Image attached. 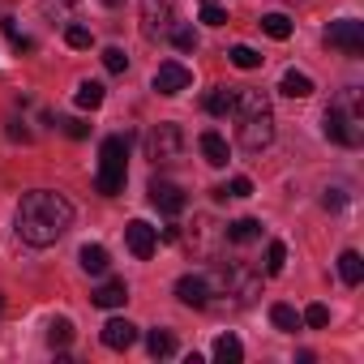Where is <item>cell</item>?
Instances as JSON below:
<instances>
[{
    "instance_id": "25",
    "label": "cell",
    "mask_w": 364,
    "mask_h": 364,
    "mask_svg": "<svg viewBox=\"0 0 364 364\" xmlns=\"http://www.w3.org/2000/svg\"><path fill=\"white\" fill-rule=\"evenodd\" d=\"M283 270H287V245L270 240L266 245V274H283Z\"/></svg>"
},
{
    "instance_id": "9",
    "label": "cell",
    "mask_w": 364,
    "mask_h": 364,
    "mask_svg": "<svg viewBox=\"0 0 364 364\" xmlns=\"http://www.w3.org/2000/svg\"><path fill=\"white\" fill-rule=\"evenodd\" d=\"M150 206H159L163 215H180L189 206V198L180 185H171V180H150Z\"/></svg>"
},
{
    "instance_id": "10",
    "label": "cell",
    "mask_w": 364,
    "mask_h": 364,
    "mask_svg": "<svg viewBox=\"0 0 364 364\" xmlns=\"http://www.w3.org/2000/svg\"><path fill=\"white\" fill-rule=\"evenodd\" d=\"M176 296H180V304H189V309H206L210 296H215V287H210L206 274H185V279L176 283Z\"/></svg>"
},
{
    "instance_id": "29",
    "label": "cell",
    "mask_w": 364,
    "mask_h": 364,
    "mask_svg": "<svg viewBox=\"0 0 364 364\" xmlns=\"http://www.w3.org/2000/svg\"><path fill=\"white\" fill-rule=\"evenodd\" d=\"M228 56H232L236 69H257V65H262V52H253V48H245V43H236Z\"/></svg>"
},
{
    "instance_id": "35",
    "label": "cell",
    "mask_w": 364,
    "mask_h": 364,
    "mask_svg": "<svg viewBox=\"0 0 364 364\" xmlns=\"http://www.w3.org/2000/svg\"><path fill=\"white\" fill-rule=\"evenodd\" d=\"M5 35H9V43H14L18 52H31V48H35V43H31V39H26V35H22V31L9 22V18H5Z\"/></svg>"
},
{
    "instance_id": "8",
    "label": "cell",
    "mask_w": 364,
    "mask_h": 364,
    "mask_svg": "<svg viewBox=\"0 0 364 364\" xmlns=\"http://www.w3.org/2000/svg\"><path fill=\"white\" fill-rule=\"evenodd\" d=\"M326 137L338 141V146H360V124H355V116L343 112V107H330V112H326Z\"/></svg>"
},
{
    "instance_id": "4",
    "label": "cell",
    "mask_w": 364,
    "mask_h": 364,
    "mask_svg": "<svg viewBox=\"0 0 364 364\" xmlns=\"http://www.w3.org/2000/svg\"><path fill=\"white\" fill-rule=\"evenodd\" d=\"M146 154H150L159 167L180 163V154H185V133H180V124H159V129H150V137H146Z\"/></svg>"
},
{
    "instance_id": "39",
    "label": "cell",
    "mask_w": 364,
    "mask_h": 364,
    "mask_svg": "<svg viewBox=\"0 0 364 364\" xmlns=\"http://www.w3.org/2000/svg\"><path fill=\"white\" fill-rule=\"evenodd\" d=\"M0 309H5V296H0Z\"/></svg>"
},
{
    "instance_id": "17",
    "label": "cell",
    "mask_w": 364,
    "mask_h": 364,
    "mask_svg": "<svg viewBox=\"0 0 364 364\" xmlns=\"http://www.w3.org/2000/svg\"><path fill=\"white\" fill-rule=\"evenodd\" d=\"M77 262H82V270H86V274H107V266H112V257H107V249H103V245H86Z\"/></svg>"
},
{
    "instance_id": "2",
    "label": "cell",
    "mask_w": 364,
    "mask_h": 364,
    "mask_svg": "<svg viewBox=\"0 0 364 364\" xmlns=\"http://www.w3.org/2000/svg\"><path fill=\"white\" fill-rule=\"evenodd\" d=\"M232 116L240 120V146H245L249 154H257V150H266V146L274 141V112H270L266 90H253V86L236 90Z\"/></svg>"
},
{
    "instance_id": "38",
    "label": "cell",
    "mask_w": 364,
    "mask_h": 364,
    "mask_svg": "<svg viewBox=\"0 0 364 364\" xmlns=\"http://www.w3.org/2000/svg\"><path fill=\"white\" fill-rule=\"evenodd\" d=\"M103 5H107V9H120V5H124V0H103Z\"/></svg>"
},
{
    "instance_id": "21",
    "label": "cell",
    "mask_w": 364,
    "mask_h": 364,
    "mask_svg": "<svg viewBox=\"0 0 364 364\" xmlns=\"http://www.w3.org/2000/svg\"><path fill=\"white\" fill-rule=\"evenodd\" d=\"M338 274H343V283H347V287H355V283L364 279V257H360L355 249H347V253L338 257Z\"/></svg>"
},
{
    "instance_id": "37",
    "label": "cell",
    "mask_w": 364,
    "mask_h": 364,
    "mask_svg": "<svg viewBox=\"0 0 364 364\" xmlns=\"http://www.w3.org/2000/svg\"><path fill=\"white\" fill-rule=\"evenodd\" d=\"M65 133H69L73 141H82V137L90 133V124H86V120H65Z\"/></svg>"
},
{
    "instance_id": "23",
    "label": "cell",
    "mask_w": 364,
    "mask_h": 364,
    "mask_svg": "<svg viewBox=\"0 0 364 364\" xmlns=\"http://www.w3.org/2000/svg\"><path fill=\"white\" fill-rule=\"evenodd\" d=\"M146 347H150V355H154V360L176 355V338H171V330H150V334H146Z\"/></svg>"
},
{
    "instance_id": "20",
    "label": "cell",
    "mask_w": 364,
    "mask_h": 364,
    "mask_svg": "<svg viewBox=\"0 0 364 364\" xmlns=\"http://www.w3.org/2000/svg\"><path fill=\"white\" fill-rule=\"evenodd\" d=\"M262 236V223L257 219H236V223H228V240L232 245H253Z\"/></svg>"
},
{
    "instance_id": "24",
    "label": "cell",
    "mask_w": 364,
    "mask_h": 364,
    "mask_svg": "<svg viewBox=\"0 0 364 364\" xmlns=\"http://www.w3.org/2000/svg\"><path fill=\"white\" fill-rule=\"evenodd\" d=\"M262 31L283 43V39H291V18H287V14H266V18H262Z\"/></svg>"
},
{
    "instance_id": "15",
    "label": "cell",
    "mask_w": 364,
    "mask_h": 364,
    "mask_svg": "<svg viewBox=\"0 0 364 364\" xmlns=\"http://www.w3.org/2000/svg\"><path fill=\"white\" fill-rule=\"evenodd\" d=\"M279 90H283L287 99H309V95H313V77L300 73V69H287L283 82H279Z\"/></svg>"
},
{
    "instance_id": "16",
    "label": "cell",
    "mask_w": 364,
    "mask_h": 364,
    "mask_svg": "<svg viewBox=\"0 0 364 364\" xmlns=\"http://www.w3.org/2000/svg\"><path fill=\"white\" fill-rule=\"evenodd\" d=\"M90 300H95L99 309H120V304L129 300V287H124V283H103V287L90 291Z\"/></svg>"
},
{
    "instance_id": "27",
    "label": "cell",
    "mask_w": 364,
    "mask_h": 364,
    "mask_svg": "<svg viewBox=\"0 0 364 364\" xmlns=\"http://www.w3.org/2000/svg\"><path fill=\"white\" fill-rule=\"evenodd\" d=\"M198 22H206V26H223V22H228V9L219 5V0H202V5H198Z\"/></svg>"
},
{
    "instance_id": "26",
    "label": "cell",
    "mask_w": 364,
    "mask_h": 364,
    "mask_svg": "<svg viewBox=\"0 0 364 364\" xmlns=\"http://www.w3.org/2000/svg\"><path fill=\"white\" fill-rule=\"evenodd\" d=\"M48 343H52L56 351H65V347L73 343V321H65V317L52 321V326H48Z\"/></svg>"
},
{
    "instance_id": "1",
    "label": "cell",
    "mask_w": 364,
    "mask_h": 364,
    "mask_svg": "<svg viewBox=\"0 0 364 364\" xmlns=\"http://www.w3.org/2000/svg\"><path fill=\"white\" fill-rule=\"evenodd\" d=\"M73 228V206L69 198L52 193V189H35L18 202V236L35 249H48L56 245L65 232Z\"/></svg>"
},
{
    "instance_id": "14",
    "label": "cell",
    "mask_w": 364,
    "mask_h": 364,
    "mask_svg": "<svg viewBox=\"0 0 364 364\" xmlns=\"http://www.w3.org/2000/svg\"><path fill=\"white\" fill-rule=\"evenodd\" d=\"M198 146H202V154H206V163H210V167H228V159H232V154H228V141H223L215 129H206V133L198 137Z\"/></svg>"
},
{
    "instance_id": "5",
    "label": "cell",
    "mask_w": 364,
    "mask_h": 364,
    "mask_svg": "<svg viewBox=\"0 0 364 364\" xmlns=\"http://www.w3.org/2000/svg\"><path fill=\"white\" fill-rule=\"evenodd\" d=\"M223 291H228V296H236V304H253V300L262 296V274H257L253 266L236 262V266H228V270H223Z\"/></svg>"
},
{
    "instance_id": "12",
    "label": "cell",
    "mask_w": 364,
    "mask_h": 364,
    "mask_svg": "<svg viewBox=\"0 0 364 364\" xmlns=\"http://www.w3.org/2000/svg\"><path fill=\"white\" fill-rule=\"evenodd\" d=\"M103 347H112V351H129L133 343H137V326L133 321H124V317H112L107 326H103Z\"/></svg>"
},
{
    "instance_id": "34",
    "label": "cell",
    "mask_w": 364,
    "mask_h": 364,
    "mask_svg": "<svg viewBox=\"0 0 364 364\" xmlns=\"http://www.w3.org/2000/svg\"><path fill=\"white\" fill-rule=\"evenodd\" d=\"M65 43H69V48H90L95 39H90L86 26H69V31H65Z\"/></svg>"
},
{
    "instance_id": "22",
    "label": "cell",
    "mask_w": 364,
    "mask_h": 364,
    "mask_svg": "<svg viewBox=\"0 0 364 364\" xmlns=\"http://www.w3.org/2000/svg\"><path fill=\"white\" fill-rule=\"evenodd\" d=\"M270 321H274V330H287V334H296V330L304 326L291 304H270Z\"/></svg>"
},
{
    "instance_id": "7",
    "label": "cell",
    "mask_w": 364,
    "mask_h": 364,
    "mask_svg": "<svg viewBox=\"0 0 364 364\" xmlns=\"http://www.w3.org/2000/svg\"><path fill=\"white\" fill-rule=\"evenodd\" d=\"M189 86H193V73L180 65V60H163V65H159V73H154V90H159V95L171 99V95L189 90Z\"/></svg>"
},
{
    "instance_id": "19",
    "label": "cell",
    "mask_w": 364,
    "mask_h": 364,
    "mask_svg": "<svg viewBox=\"0 0 364 364\" xmlns=\"http://www.w3.org/2000/svg\"><path fill=\"white\" fill-rule=\"evenodd\" d=\"M232 103H236V90H232V86H215V90L206 95V112H210V116H232Z\"/></svg>"
},
{
    "instance_id": "3",
    "label": "cell",
    "mask_w": 364,
    "mask_h": 364,
    "mask_svg": "<svg viewBox=\"0 0 364 364\" xmlns=\"http://www.w3.org/2000/svg\"><path fill=\"white\" fill-rule=\"evenodd\" d=\"M124 159H129V137H103L99 146V176H95V189L103 198L124 193Z\"/></svg>"
},
{
    "instance_id": "11",
    "label": "cell",
    "mask_w": 364,
    "mask_h": 364,
    "mask_svg": "<svg viewBox=\"0 0 364 364\" xmlns=\"http://www.w3.org/2000/svg\"><path fill=\"white\" fill-rule=\"evenodd\" d=\"M124 245H129V253H133V257H150V253L159 249V232H154L150 223L133 219V223L124 228Z\"/></svg>"
},
{
    "instance_id": "31",
    "label": "cell",
    "mask_w": 364,
    "mask_h": 364,
    "mask_svg": "<svg viewBox=\"0 0 364 364\" xmlns=\"http://www.w3.org/2000/svg\"><path fill=\"white\" fill-rule=\"evenodd\" d=\"M300 321L313 326V330H321V326H330V309H326V304H309V309L300 313Z\"/></svg>"
},
{
    "instance_id": "30",
    "label": "cell",
    "mask_w": 364,
    "mask_h": 364,
    "mask_svg": "<svg viewBox=\"0 0 364 364\" xmlns=\"http://www.w3.org/2000/svg\"><path fill=\"white\" fill-rule=\"evenodd\" d=\"M171 43H176L180 52H198V31H193V26H176V31H171Z\"/></svg>"
},
{
    "instance_id": "32",
    "label": "cell",
    "mask_w": 364,
    "mask_h": 364,
    "mask_svg": "<svg viewBox=\"0 0 364 364\" xmlns=\"http://www.w3.org/2000/svg\"><path fill=\"white\" fill-rule=\"evenodd\" d=\"M103 69H107V73H124V69H129L124 48H107V52H103Z\"/></svg>"
},
{
    "instance_id": "28",
    "label": "cell",
    "mask_w": 364,
    "mask_h": 364,
    "mask_svg": "<svg viewBox=\"0 0 364 364\" xmlns=\"http://www.w3.org/2000/svg\"><path fill=\"white\" fill-rule=\"evenodd\" d=\"M99 103H103V86H99V82H82V86H77V107L95 112Z\"/></svg>"
},
{
    "instance_id": "18",
    "label": "cell",
    "mask_w": 364,
    "mask_h": 364,
    "mask_svg": "<svg viewBox=\"0 0 364 364\" xmlns=\"http://www.w3.org/2000/svg\"><path fill=\"white\" fill-rule=\"evenodd\" d=\"M215 360H219V364H240V360H245L240 338H236V334H219V338H215Z\"/></svg>"
},
{
    "instance_id": "13",
    "label": "cell",
    "mask_w": 364,
    "mask_h": 364,
    "mask_svg": "<svg viewBox=\"0 0 364 364\" xmlns=\"http://www.w3.org/2000/svg\"><path fill=\"white\" fill-rule=\"evenodd\" d=\"M171 22V5L167 0H146V39H159Z\"/></svg>"
},
{
    "instance_id": "6",
    "label": "cell",
    "mask_w": 364,
    "mask_h": 364,
    "mask_svg": "<svg viewBox=\"0 0 364 364\" xmlns=\"http://www.w3.org/2000/svg\"><path fill=\"white\" fill-rule=\"evenodd\" d=\"M326 43L338 48L343 56H364V22H355V18H338V22H330Z\"/></svg>"
},
{
    "instance_id": "33",
    "label": "cell",
    "mask_w": 364,
    "mask_h": 364,
    "mask_svg": "<svg viewBox=\"0 0 364 364\" xmlns=\"http://www.w3.org/2000/svg\"><path fill=\"white\" fill-rule=\"evenodd\" d=\"M223 193H228V198H253V180H249V176H236L232 185H223Z\"/></svg>"
},
{
    "instance_id": "36",
    "label": "cell",
    "mask_w": 364,
    "mask_h": 364,
    "mask_svg": "<svg viewBox=\"0 0 364 364\" xmlns=\"http://www.w3.org/2000/svg\"><path fill=\"white\" fill-rule=\"evenodd\" d=\"M321 206H326V210H343V206H347L343 189H326V193H321Z\"/></svg>"
}]
</instances>
